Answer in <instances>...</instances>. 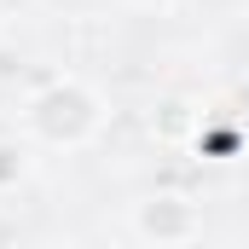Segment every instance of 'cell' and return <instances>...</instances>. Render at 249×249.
I'll return each mask as SVG.
<instances>
[{
    "label": "cell",
    "mask_w": 249,
    "mask_h": 249,
    "mask_svg": "<svg viewBox=\"0 0 249 249\" xmlns=\"http://www.w3.org/2000/svg\"><path fill=\"white\" fill-rule=\"evenodd\" d=\"M99 99L81 87V81H53L47 93H35L29 99V127L41 133V139H53V145H81L93 127H99Z\"/></svg>",
    "instance_id": "1"
},
{
    "label": "cell",
    "mask_w": 249,
    "mask_h": 249,
    "mask_svg": "<svg viewBox=\"0 0 249 249\" xmlns=\"http://www.w3.org/2000/svg\"><path fill=\"white\" fill-rule=\"evenodd\" d=\"M145 6H168V0H145Z\"/></svg>",
    "instance_id": "4"
},
{
    "label": "cell",
    "mask_w": 249,
    "mask_h": 249,
    "mask_svg": "<svg viewBox=\"0 0 249 249\" xmlns=\"http://www.w3.org/2000/svg\"><path fill=\"white\" fill-rule=\"evenodd\" d=\"M139 238H157V244H168V238H191L197 232V214H191V203L180 197H151V203H139Z\"/></svg>",
    "instance_id": "2"
},
{
    "label": "cell",
    "mask_w": 249,
    "mask_h": 249,
    "mask_svg": "<svg viewBox=\"0 0 249 249\" xmlns=\"http://www.w3.org/2000/svg\"><path fill=\"white\" fill-rule=\"evenodd\" d=\"M18 174H23V151L18 145H0V186H12Z\"/></svg>",
    "instance_id": "3"
}]
</instances>
